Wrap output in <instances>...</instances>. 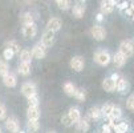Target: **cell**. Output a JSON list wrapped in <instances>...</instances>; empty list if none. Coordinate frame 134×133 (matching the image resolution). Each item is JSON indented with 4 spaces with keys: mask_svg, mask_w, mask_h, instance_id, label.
Here are the masks:
<instances>
[{
    "mask_svg": "<svg viewBox=\"0 0 134 133\" xmlns=\"http://www.w3.org/2000/svg\"><path fill=\"white\" fill-rule=\"evenodd\" d=\"M47 133H56V132H52V130H51V132H47Z\"/></svg>",
    "mask_w": 134,
    "mask_h": 133,
    "instance_id": "obj_42",
    "label": "cell"
},
{
    "mask_svg": "<svg viewBox=\"0 0 134 133\" xmlns=\"http://www.w3.org/2000/svg\"><path fill=\"white\" fill-rule=\"evenodd\" d=\"M117 4H118V2H116V0H108V2H101V7H100L101 12H100V13H102L104 16L111 13L113 9H114V7H116Z\"/></svg>",
    "mask_w": 134,
    "mask_h": 133,
    "instance_id": "obj_7",
    "label": "cell"
},
{
    "mask_svg": "<svg viewBox=\"0 0 134 133\" xmlns=\"http://www.w3.org/2000/svg\"><path fill=\"white\" fill-rule=\"evenodd\" d=\"M70 68L76 72H81L85 67V60L82 56H73V57L70 59V63H69Z\"/></svg>",
    "mask_w": 134,
    "mask_h": 133,
    "instance_id": "obj_4",
    "label": "cell"
},
{
    "mask_svg": "<svg viewBox=\"0 0 134 133\" xmlns=\"http://www.w3.org/2000/svg\"><path fill=\"white\" fill-rule=\"evenodd\" d=\"M23 35L27 39H32L37 35V25L33 24H28V25H23Z\"/></svg>",
    "mask_w": 134,
    "mask_h": 133,
    "instance_id": "obj_11",
    "label": "cell"
},
{
    "mask_svg": "<svg viewBox=\"0 0 134 133\" xmlns=\"http://www.w3.org/2000/svg\"><path fill=\"white\" fill-rule=\"evenodd\" d=\"M5 47L8 49H11L13 53H20V45H19V43L16 40H9L5 43Z\"/></svg>",
    "mask_w": 134,
    "mask_h": 133,
    "instance_id": "obj_26",
    "label": "cell"
},
{
    "mask_svg": "<svg viewBox=\"0 0 134 133\" xmlns=\"http://www.w3.org/2000/svg\"><path fill=\"white\" fill-rule=\"evenodd\" d=\"M13 56H15V53L11 51V49H8V48H5L4 49V52H3V59H4V61H9V60H12L13 59Z\"/></svg>",
    "mask_w": 134,
    "mask_h": 133,
    "instance_id": "obj_33",
    "label": "cell"
},
{
    "mask_svg": "<svg viewBox=\"0 0 134 133\" xmlns=\"http://www.w3.org/2000/svg\"><path fill=\"white\" fill-rule=\"evenodd\" d=\"M129 8H130V11L134 13V2H130V3H129Z\"/></svg>",
    "mask_w": 134,
    "mask_h": 133,
    "instance_id": "obj_41",
    "label": "cell"
},
{
    "mask_svg": "<svg viewBox=\"0 0 134 133\" xmlns=\"http://www.w3.org/2000/svg\"><path fill=\"white\" fill-rule=\"evenodd\" d=\"M102 132H104V133H113V129H111L108 124H104V125H102Z\"/></svg>",
    "mask_w": 134,
    "mask_h": 133,
    "instance_id": "obj_39",
    "label": "cell"
},
{
    "mask_svg": "<svg viewBox=\"0 0 134 133\" xmlns=\"http://www.w3.org/2000/svg\"><path fill=\"white\" fill-rule=\"evenodd\" d=\"M27 117H28V121H37L39 120L40 119V109H39V107H28Z\"/></svg>",
    "mask_w": 134,
    "mask_h": 133,
    "instance_id": "obj_14",
    "label": "cell"
},
{
    "mask_svg": "<svg viewBox=\"0 0 134 133\" xmlns=\"http://www.w3.org/2000/svg\"><path fill=\"white\" fill-rule=\"evenodd\" d=\"M102 88H104V91L105 92H114L116 91V83H114L110 77H105L104 80H102Z\"/></svg>",
    "mask_w": 134,
    "mask_h": 133,
    "instance_id": "obj_19",
    "label": "cell"
},
{
    "mask_svg": "<svg viewBox=\"0 0 134 133\" xmlns=\"http://www.w3.org/2000/svg\"><path fill=\"white\" fill-rule=\"evenodd\" d=\"M77 129L80 130V132H82V133H85V132H88L89 130V128H90V125H89V121L88 120H85V119H81L77 124Z\"/></svg>",
    "mask_w": 134,
    "mask_h": 133,
    "instance_id": "obj_28",
    "label": "cell"
},
{
    "mask_svg": "<svg viewBox=\"0 0 134 133\" xmlns=\"http://www.w3.org/2000/svg\"><path fill=\"white\" fill-rule=\"evenodd\" d=\"M61 123H63V125H65V126H70V125H73L72 120H70L69 116H68V113H65V115L61 116Z\"/></svg>",
    "mask_w": 134,
    "mask_h": 133,
    "instance_id": "obj_36",
    "label": "cell"
},
{
    "mask_svg": "<svg viewBox=\"0 0 134 133\" xmlns=\"http://www.w3.org/2000/svg\"><path fill=\"white\" fill-rule=\"evenodd\" d=\"M5 128L11 132V133H19V121L16 117H8L5 119Z\"/></svg>",
    "mask_w": 134,
    "mask_h": 133,
    "instance_id": "obj_12",
    "label": "cell"
},
{
    "mask_svg": "<svg viewBox=\"0 0 134 133\" xmlns=\"http://www.w3.org/2000/svg\"><path fill=\"white\" fill-rule=\"evenodd\" d=\"M111 60H113V64H114V67H117V68H122L125 64H126V57L124 55H121L120 52H117L116 55L111 57Z\"/></svg>",
    "mask_w": 134,
    "mask_h": 133,
    "instance_id": "obj_17",
    "label": "cell"
},
{
    "mask_svg": "<svg viewBox=\"0 0 134 133\" xmlns=\"http://www.w3.org/2000/svg\"><path fill=\"white\" fill-rule=\"evenodd\" d=\"M20 19H21L23 25H28V24H33V23H35V17H33V15H32L31 12H24V13H21Z\"/></svg>",
    "mask_w": 134,
    "mask_h": 133,
    "instance_id": "obj_23",
    "label": "cell"
},
{
    "mask_svg": "<svg viewBox=\"0 0 134 133\" xmlns=\"http://www.w3.org/2000/svg\"><path fill=\"white\" fill-rule=\"evenodd\" d=\"M31 53H32V57L41 60V59H44L45 56H47V48H45V47L39 41L37 44H35V45H33V48H32Z\"/></svg>",
    "mask_w": 134,
    "mask_h": 133,
    "instance_id": "obj_3",
    "label": "cell"
},
{
    "mask_svg": "<svg viewBox=\"0 0 134 133\" xmlns=\"http://www.w3.org/2000/svg\"><path fill=\"white\" fill-rule=\"evenodd\" d=\"M66 113H68V116H69V119L72 120L73 124H77V123L81 120V112H80V109H79L77 107L69 108V110H68Z\"/></svg>",
    "mask_w": 134,
    "mask_h": 133,
    "instance_id": "obj_15",
    "label": "cell"
},
{
    "mask_svg": "<svg viewBox=\"0 0 134 133\" xmlns=\"http://www.w3.org/2000/svg\"><path fill=\"white\" fill-rule=\"evenodd\" d=\"M90 35L94 37V40L102 41L105 37H106V31H105V28L101 27V25H94V27H92V29H90Z\"/></svg>",
    "mask_w": 134,
    "mask_h": 133,
    "instance_id": "obj_6",
    "label": "cell"
},
{
    "mask_svg": "<svg viewBox=\"0 0 134 133\" xmlns=\"http://www.w3.org/2000/svg\"><path fill=\"white\" fill-rule=\"evenodd\" d=\"M121 116H122L121 108L117 107V105H114V107H113V110H111V113H110V116H109L108 119H111V120H114V121H118V120L121 119Z\"/></svg>",
    "mask_w": 134,
    "mask_h": 133,
    "instance_id": "obj_24",
    "label": "cell"
},
{
    "mask_svg": "<svg viewBox=\"0 0 134 133\" xmlns=\"http://www.w3.org/2000/svg\"><path fill=\"white\" fill-rule=\"evenodd\" d=\"M73 97L77 100V101L82 103V101H85V92H84L82 89H76V92H74V94H73Z\"/></svg>",
    "mask_w": 134,
    "mask_h": 133,
    "instance_id": "obj_31",
    "label": "cell"
},
{
    "mask_svg": "<svg viewBox=\"0 0 134 133\" xmlns=\"http://www.w3.org/2000/svg\"><path fill=\"white\" fill-rule=\"evenodd\" d=\"M7 73H9V65H8V63L4 61V60H0V76L4 77Z\"/></svg>",
    "mask_w": 134,
    "mask_h": 133,
    "instance_id": "obj_29",
    "label": "cell"
},
{
    "mask_svg": "<svg viewBox=\"0 0 134 133\" xmlns=\"http://www.w3.org/2000/svg\"><path fill=\"white\" fill-rule=\"evenodd\" d=\"M32 71V64L31 63H20L17 67V72L23 75V76H28Z\"/></svg>",
    "mask_w": 134,
    "mask_h": 133,
    "instance_id": "obj_20",
    "label": "cell"
},
{
    "mask_svg": "<svg viewBox=\"0 0 134 133\" xmlns=\"http://www.w3.org/2000/svg\"><path fill=\"white\" fill-rule=\"evenodd\" d=\"M3 84L5 87H8V88H15L17 85V77H16V75L12 73V72L7 73L4 77H3Z\"/></svg>",
    "mask_w": 134,
    "mask_h": 133,
    "instance_id": "obj_13",
    "label": "cell"
},
{
    "mask_svg": "<svg viewBox=\"0 0 134 133\" xmlns=\"http://www.w3.org/2000/svg\"><path fill=\"white\" fill-rule=\"evenodd\" d=\"M117 7H118L121 11H125V9H127V8H129V2H122V3L117 4Z\"/></svg>",
    "mask_w": 134,
    "mask_h": 133,
    "instance_id": "obj_38",
    "label": "cell"
},
{
    "mask_svg": "<svg viewBox=\"0 0 134 133\" xmlns=\"http://www.w3.org/2000/svg\"><path fill=\"white\" fill-rule=\"evenodd\" d=\"M85 9H86L85 3H84V2H77V3L73 6V8H72V15H73V17L81 19V17L84 16V13H85Z\"/></svg>",
    "mask_w": 134,
    "mask_h": 133,
    "instance_id": "obj_8",
    "label": "cell"
},
{
    "mask_svg": "<svg viewBox=\"0 0 134 133\" xmlns=\"http://www.w3.org/2000/svg\"><path fill=\"white\" fill-rule=\"evenodd\" d=\"M96 19H97V22H102L104 20V15L102 13H97L96 15Z\"/></svg>",
    "mask_w": 134,
    "mask_h": 133,
    "instance_id": "obj_40",
    "label": "cell"
},
{
    "mask_svg": "<svg viewBox=\"0 0 134 133\" xmlns=\"http://www.w3.org/2000/svg\"><path fill=\"white\" fill-rule=\"evenodd\" d=\"M101 117V110L98 107H92L88 112V115H86V119L85 120H98Z\"/></svg>",
    "mask_w": 134,
    "mask_h": 133,
    "instance_id": "obj_18",
    "label": "cell"
},
{
    "mask_svg": "<svg viewBox=\"0 0 134 133\" xmlns=\"http://www.w3.org/2000/svg\"><path fill=\"white\" fill-rule=\"evenodd\" d=\"M21 93L24 94L27 99L31 97V96H33V94H37V92H36V85H35L33 83H31V81L24 83V84L21 85Z\"/></svg>",
    "mask_w": 134,
    "mask_h": 133,
    "instance_id": "obj_9",
    "label": "cell"
},
{
    "mask_svg": "<svg viewBox=\"0 0 134 133\" xmlns=\"http://www.w3.org/2000/svg\"><path fill=\"white\" fill-rule=\"evenodd\" d=\"M19 56H20V63H31L32 59H33L29 49H21Z\"/></svg>",
    "mask_w": 134,
    "mask_h": 133,
    "instance_id": "obj_21",
    "label": "cell"
},
{
    "mask_svg": "<svg viewBox=\"0 0 134 133\" xmlns=\"http://www.w3.org/2000/svg\"><path fill=\"white\" fill-rule=\"evenodd\" d=\"M47 49L51 48L53 44H54V33L51 32V31H45L43 37H41V41H40Z\"/></svg>",
    "mask_w": 134,
    "mask_h": 133,
    "instance_id": "obj_10",
    "label": "cell"
},
{
    "mask_svg": "<svg viewBox=\"0 0 134 133\" xmlns=\"http://www.w3.org/2000/svg\"><path fill=\"white\" fill-rule=\"evenodd\" d=\"M5 119H7V108H5V105L0 103V121L5 120Z\"/></svg>",
    "mask_w": 134,
    "mask_h": 133,
    "instance_id": "obj_37",
    "label": "cell"
},
{
    "mask_svg": "<svg viewBox=\"0 0 134 133\" xmlns=\"http://www.w3.org/2000/svg\"><path fill=\"white\" fill-rule=\"evenodd\" d=\"M116 133H127V129H129V125L126 123H118L116 124L113 128H111Z\"/></svg>",
    "mask_w": 134,
    "mask_h": 133,
    "instance_id": "obj_27",
    "label": "cell"
},
{
    "mask_svg": "<svg viewBox=\"0 0 134 133\" xmlns=\"http://www.w3.org/2000/svg\"><path fill=\"white\" fill-rule=\"evenodd\" d=\"M127 89H129V83H127V80L125 77L121 76V77L116 81V91L120 92V93H126Z\"/></svg>",
    "mask_w": 134,
    "mask_h": 133,
    "instance_id": "obj_16",
    "label": "cell"
},
{
    "mask_svg": "<svg viewBox=\"0 0 134 133\" xmlns=\"http://www.w3.org/2000/svg\"><path fill=\"white\" fill-rule=\"evenodd\" d=\"M76 89H77V88L74 87V84H73V83H65V84H64V87H63L64 93L66 94V96H70V97L74 94Z\"/></svg>",
    "mask_w": 134,
    "mask_h": 133,
    "instance_id": "obj_25",
    "label": "cell"
},
{
    "mask_svg": "<svg viewBox=\"0 0 134 133\" xmlns=\"http://www.w3.org/2000/svg\"><path fill=\"white\" fill-rule=\"evenodd\" d=\"M126 108H127L129 110L134 112V93L130 94V96L127 97V100H126Z\"/></svg>",
    "mask_w": 134,
    "mask_h": 133,
    "instance_id": "obj_34",
    "label": "cell"
},
{
    "mask_svg": "<svg viewBox=\"0 0 134 133\" xmlns=\"http://www.w3.org/2000/svg\"><path fill=\"white\" fill-rule=\"evenodd\" d=\"M94 61L97 63L98 65H101V67H106L111 61V56H110V53L108 51L100 49V51H97L94 53Z\"/></svg>",
    "mask_w": 134,
    "mask_h": 133,
    "instance_id": "obj_1",
    "label": "cell"
},
{
    "mask_svg": "<svg viewBox=\"0 0 134 133\" xmlns=\"http://www.w3.org/2000/svg\"><path fill=\"white\" fill-rule=\"evenodd\" d=\"M121 55H124L125 57H130V56L134 55V44L133 41L130 40H124L121 44H120V51H118Z\"/></svg>",
    "mask_w": 134,
    "mask_h": 133,
    "instance_id": "obj_2",
    "label": "cell"
},
{
    "mask_svg": "<svg viewBox=\"0 0 134 133\" xmlns=\"http://www.w3.org/2000/svg\"><path fill=\"white\" fill-rule=\"evenodd\" d=\"M63 27V22H61V19L59 17H51L48 23H47V31H51L53 33H56L57 31H60Z\"/></svg>",
    "mask_w": 134,
    "mask_h": 133,
    "instance_id": "obj_5",
    "label": "cell"
},
{
    "mask_svg": "<svg viewBox=\"0 0 134 133\" xmlns=\"http://www.w3.org/2000/svg\"><path fill=\"white\" fill-rule=\"evenodd\" d=\"M56 4H57V7H59L60 9H63V11H68L70 8V2H68V0H57Z\"/></svg>",
    "mask_w": 134,
    "mask_h": 133,
    "instance_id": "obj_30",
    "label": "cell"
},
{
    "mask_svg": "<svg viewBox=\"0 0 134 133\" xmlns=\"http://www.w3.org/2000/svg\"><path fill=\"white\" fill-rule=\"evenodd\" d=\"M28 128L31 129V132L39 130V128H40V123H39V120H37V121H28Z\"/></svg>",
    "mask_w": 134,
    "mask_h": 133,
    "instance_id": "obj_35",
    "label": "cell"
},
{
    "mask_svg": "<svg viewBox=\"0 0 134 133\" xmlns=\"http://www.w3.org/2000/svg\"><path fill=\"white\" fill-rule=\"evenodd\" d=\"M20 133H25V132H20Z\"/></svg>",
    "mask_w": 134,
    "mask_h": 133,
    "instance_id": "obj_44",
    "label": "cell"
},
{
    "mask_svg": "<svg viewBox=\"0 0 134 133\" xmlns=\"http://www.w3.org/2000/svg\"><path fill=\"white\" fill-rule=\"evenodd\" d=\"M0 133H3V132H2V128H0Z\"/></svg>",
    "mask_w": 134,
    "mask_h": 133,
    "instance_id": "obj_43",
    "label": "cell"
},
{
    "mask_svg": "<svg viewBox=\"0 0 134 133\" xmlns=\"http://www.w3.org/2000/svg\"><path fill=\"white\" fill-rule=\"evenodd\" d=\"M39 96L33 94V96L28 97V107H39Z\"/></svg>",
    "mask_w": 134,
    "mask_h": 133,
    "instance_id": "obj_32",
    "label": "cell"
},
{
    "mask_svg": "<svg viewBox=\"0 0 134 133\" xmlns=\"http://www.w3.org/2000/svg\"><path fill=\"white\" fill-rule=\"evenodd\" d=\"M113 107H114V104H110V103L104 104V105L100 108V110H101V116L105 117V119H108V117L110 116L111 110H113Z\"/></svg>",
    "mask_w": 134,
    "mask_h": 133,
    "instance_id": "obj_22",
    "label": "cell"
}]
</instances>
